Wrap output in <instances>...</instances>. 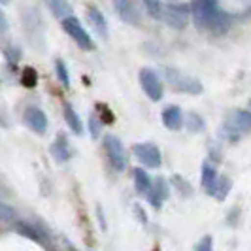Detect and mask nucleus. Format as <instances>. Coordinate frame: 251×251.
Listing matches in <instances>:
<instances>
[{
  "mask_svg": "<svg viewBox=\"0 0 251 251\" xmlns=\"http://www.w3.org/2000/svg\"><path fill=\"white\" fill-rule=\"evenodd\" d=\"M189 12L193 13L195 25L201 30H212L214 34H225L232 25L230 13L219 8V4L214 0H199L193 2Z\"/></svg>",
  "mask_w": 251,
  "mask_h": 251,
  "instance_id": "nucleus-1",
  "label": "nucleus"
},
{
  "mask_svg": "<svg viewBox=\"0 0 251 251\" xmlns=\"http://www.w3.org/2000/svg\"><path fill=\"white\" fill-rule=\"evenodd\" d=\"M163 75L166 83L177 93H185V95H202L204 93V85H202L201 79H197V77L189 74H183L177 68L163 66Z\"/></svg>",
  "mask_w": 251,
  "mask_h": 251,
  "instance_id": "nucleus-2",
  "label": "nucleus"
},
{
  "mask_svg": "<svg viewBox=\"0 0 251 251\" xmlns=\"http://www.w3.org/2000/svg\"><path fill=\"white\" fill-rule=\"evenodd\" d=\"M189 6L183 2H164L163 4V19L170 28L183 30L189 23Z\"/></svg>",
  "mask_w": 251,
  "mask_h": 251,
  "instance_id": "nucleus-3",
  "label": "nucleus"
},
{
  "mask_svg": "<svg viewBox=\"0 0 251 251\" xmlns=\"http://www.w3.org/2000/svg\"><path fill=\"white\" fill-rule=\"evenodd\" d=\"M250 121L251 115L248 110H234L228 115L225 126H223L225 138H228L230 142H236L240 138V134H248L250 132Z\"/></svg>",
  "mask_w": 251,
  "mask_h": 251,
  "instance_id": "nucleus-4",
  "label": "nucleus"
},
{
  "mask_svg": "<svg viewBox=\"0 0 251 251\" xmlns=\"http://www.w3.org/2000/svg\"><path fill=\"white\" fill-rule=\"evenodd\" d=\"M63 28L68 36H72L75 44L81 48V50H93L95 44H93V38L87 32V28L81 25V21L75 17V15H70L63 21Z\"/></svg>",
  "mask_w": 251,
  "mask_h": 251,
  "instance_id": "nucleus-5",
  "label": "nucleus"
},
{
  "mask_svg": "<svg viewBox=\"0 0 251 251\" xmlns=\"http://www.w3.org/2000/svg\"><path fill=\"white\" fill-rule=\"evenodd\" d=\"M104 148H106V155H108L110 164H112L117 172H123L126 168V151L123 148V142L117 138V136L108 134L104 138Z\"/></svg>",
  "mask_w": 251,
  "mask_h": 251,
  "instance_id": "nucleus-6",
  "label": "nucleus"
},
{
  "mask_svg": "<svg viewBox=\"0 0 251 251\" xmlns=\"http://www.w3.org/2000/svg\"><path fill=\"white\" fill-rule=\"evenodd\" d=\"M132 153L142 164H146L148 168H159L163 164V157H161V150L151 144V142H140L132 146Z\"/></svg>",
  "mask_w": 251,
  "mask_h": 251,
  "instance_id": "nucleus-7",
  "label": "nucleus"
},
{
  "mask_svg": "<svg viewBox=\"0 0 251 251\" xmlns=\"http://www.w3.org/2000/svg\"><path fill=\"white\" fill-rule=\"evenodd\" d=\"M140 85H142L144 93H146L153 102L163 100L164 89L155 70H151V68H142V70H140Z\"/></svg>",
  "mask_w": 251,
  "mask_h": 251,
  "instance_id": "nucleus-8",
  "label": "nucleus"
},
{
  "mask_svg": "<svg viewBox=\"0 0 251 251\" xmlns=\"http://www.w3.org/2000/svg\"><path fill=\"white\" fill-rule=\"evenodd\" d=\"M23 121L36 134H44L48 130V115H46L44 110H40L36 106H28L26 108L25 115H23Z\"/></svg>",
  "mask_w": 251,
  "mask_h": 251,
  "instance_id": "nucleus-9",
  "label": "nucleus"
},
{
  "mask_svg": "<svg viewBox=\"0 0 251 251\" xmlns=\"http://www.w3.org/2000/svg\"><path fill=\"white\" fill-rule=\"evenodd\" d=\"M168 195H170V187H168V183L164 181V177H157L155 181H151L150 191H148L144 197L150 201L151 206L161 208V206H163V202L168 199Z\"/></svg>",
  "mask_w": 251,
  "mask_h": 251,
  "instance_id": "nucleus-10",
  "label": "nucleus"
},
{
  "mask_svg": "<svg viewBox=\"0 0 251 251\" xmlns=\"http://www.w3.org/2000/svg\"><path fill=\"white\" fill-rule=\"evenodd\" d=\"M113 8H115V12L119 13V17L125 23H128V25H140L142 17H140L138 12V4L128 2V0H119V2L113 4Z\"/></svg>",
  "mask_w": 251,
  "mask_h": 251,
  "instance_id": "nucleus-11",
  "label": "nucleus"
},
{
  "mask_svg": "<svg viewBox=\"0 0 251 251\" xmlns=\"http://www.w3.org/2000/svg\"><path fill=\"white\" fill-rule=\"evenodd\" d=\"M50 153L57 163H68V161H70V157H72V148H70V142H68V138L64 136L63 132L57 134V138L53 140V144H51V148H50Z\"/></svg>",
  "mask_w": 251,
  "mask_h": 251,
  "instance_id": "nucleus-12",
  "label": "nucleus"
},
{
  "mask_svg": "<svg viewBox=\"0 0 251 251\" xmlns=\"http://www.w3.org/2000/svg\"><path fill=\"white\" fill-rule=\"evenodd\" d=\"M161 119H163V125L170 130H179L183 128V112L181 108L177 106H168L164 108L163 113H161Z\"/></svg>",
  "mask_w": 251,
  "mask_h": 251,
  "instance_id": "nucleus-13",
  "label": "nucleus"
},
{
  "mask_svg": "<svg viewBox=\"0 0 251 251\" xmlns=\"http://www.w3.org/2000/svg\"><path fill=\"white\" fill-rule=\"evenodd\" d=\"M217 181H219V176H217L215 168L212 166V163H208V161H206V163L202 164V170H201L202 189H204L208 195H212V197H214L215 187H217Z\"/></svg>",
  "mask_w": 251,
  "mask_h": 251,
  "instance_id": "nucleus-14",
  "label": "nucleus"
},
{
  "mask_svg": "<svg viewBox=\"0 0 251 251\" xmlns=\"http://www.w3.org/2000/svg\"><path fill=\"white\" fill-rule=\"evenodd\" d=\"M87 17H89V21H91V25H93V28H95L102 38H108V21H106V17L102 15L100 10L95 8V6H89Z\"/></svg>",
  "mask_w": 251,
  "mask_h": 251,
  "instance_id": "nucleus-15",
  "label": "nucleus"
},
{
  "mask_svg": "<svg viewBox=\"0 0 251 251\" xmlns=\"http://www.w3.org/2000/svg\"><path fill=\"white\" fill-rule=\"evenodd\" d=\"M64 119H66V125L72 128L74 134H77V136L83 134V123H81V119H79L77 112L72 108V104H68V102L64 104Z\"/></svg>",
  "mask_w": 251,
  "mask_h": 251,
  "instance_id": "nucleus-16",
  "label": "nucleus"
},
{
  "mask_svg": "<svg viewBox=\"0 0 251 251\" xmlns=\"http://www.w3.org/2000/svg\"><path fill=\"white\" fill-rule=\"evenodd\" d=\"M132 176H134V187H136V191H138L140 195H146L151 187V181H153L150 177V174L144 168H134L132 170Z\"/></svg>",
  "mask_w": 251,
  "mask_h": 251,
  "instance_id": "nucleus-17",
  "label": "nucleus"
},
{
  "mask_svg": "<svg viewBox=\"0 0 251 251\" xmlns=\"http://www.w3.org/2000/svg\"><path fill=\"white\" fill-rule=\"evenodd\" d=\"M48 8H50V12L53 13L57 19H61V21H64L66 17L72 15V4L63 2V0H51V2H48Z\"/></svg>",
  "mask_w": 251,
  "mask_h": 251,
  "instance_id": "nucleus-18",
  "label": "nucleus"
},
{
  "mask_svg": "<svg viewBox=\"0 0 251 251\" xmlns=\"http://www.w3.org/2000/svg\"><path fill=\"white\" fill-rule=\"evenodd\" d=\"M142 6L146 8V12L151 19H157L161 21L163 19V2H157V0H148V2H142Z\"/></svg>",
  "mask_w": 251,
  "mask_h": 251,
  "instance_id": "nucleus-19",
  "label": "nucleus"
},
{
  "mask_svg": "<svg viewBox=\"0 0 251 251\" xmlns=\"http://www.w3.org/2000/svg\"><path fill=\"white\" fill-rule=\"evenodd\" d=\"M187 123V128L191 132H201L204 128V119L199 113H189L187 117H183V125Z\"/></svg>",
  "mask_w": 251,
  "mask_h": 251,
  "instance_id": "nucleus-20",
  "label": "nucleus"
},
{
  "mask_svg": "<svg viewBox=\"0 0 251 251\" xmlns=\"http://www.w3.org/2000/svg\"><path fill=\"white\" fill-rule=\"evenodd\" d=\"M230 187H232V183H230V179H228V177H219L214 197L217 199V201H225L226 195H228V191H230Z\"/></svg>",
  "mask_w": 251,
  "mask_h": 251,
  "instance_id": "nucleus-21",
  "label": "nucleus"
},
{
  "mask_svg": "<svg viewBox=\"0 0 251 251\" xmlns=\"http://www.w3.org/2000/svg\"><path fill=\"white\" fill-rule=\"evenodd\" d=\"M55 72H57V77L61 79V83H63L64 87H70V74H68L66 64H64L61 59L55 61Z\"/></svg>",
  "mask_w": 251,
  "mask_h": 251,
  "instance_id": "nucleus-22",
  "label": "nucleus"
},
{
  "mask_svg": "<svg viewBox=\"0 0 251 251\" xmlns=\"http://www.w3.org/2000/svg\"><path fill=\"white\" fill-rule=\"evenodd\" d=\"M172 185L183 195V197H191L193 195V187L189 185V181L185 179V177H181V176H174L172 177Z\"/></svg>",
  "mask_w": 251,
  "mask_h": 251,
  "instance_id": "nucleus-23",
  "label": "nucleus"
},
{
  "mask_svg": "<svg viewBox=\"0 0 251 251\" xmlns=\"http://www.w3.org/2000/svg\"><path fill=\"white\" fill-rule=\"evenodd\" d=\"M21 81H23V85H25V87H36V83H38L36 70H34V68H26L25 72H23Z\"/></svg>",
  "mask_w": 251,
  "mask_h": 251,
  "instance_id": "nucleus-24",
  "label": "nucleus"
},
{
  "mask_svg": "<svg viewBox=\"0 0 251 251\" xmlns=\"http://www.w3.org/2000/svg\"><path fill=\"white\" fill-rule=\"evenodd\" d=\"M13 217H15V212H13L12 206L0 204V221H2V223H12Z\"/></svg>",
  "mask_w": 251,
  "mask_h": 251,
  "instance_id": "nucleus-25",
  "label": "nucleus"
},
{
  "mask_svg": "<svg viewBox=\"0 0 251 251\" xmlns=\"http://www.w3.org/2000/svg\"><path fill=\"white\" fill-rule=\"evenodd\" d=\"M195 251H214V240H212V236H204L195 246Z\"/></svg>",
  "mask_w": 251,
  "mask_h": 251,
  "instance_id": "nucleus-26",
  "label": "nucleus"
},
{
  "mask_svg": "<svg viewBox=\"0 0 251 251\" xmlns=\"http://www.w3.org/2000/svg\"><path fill=\"white\" fill-rule=\"evenodd\" d=\"M89 126H91V134H93V138H99V136H100V128H99L97 117H91V119H89Z\"/></svg>",
  "mask_w": 251,
  "mask_h": 251,
  "instance_id": "nucleus-27",
  "label": "nucleus"
},
{
  "mask_svg": "<svg viewBox=\"0 0 251 251\" xmlns=\"http://www.w3.org/2000/svg\"><path fill=\"white\" fill-rule=\"evenodd\" d=\"M8 30V21H6V15L0 10V34H4Z\"/></svg>",
  "mask_w": 251,
  "mask_h": 251,
  "instance_id": "nucleus-28",
  "label": "nucleus"
},
{
  "mask_svg": "<svg viewBox=\"0 0 251 251\" xmlns=\"http://www.w3.org/2000/svg\"><path fill=\"white\" fill-rule=\"evenodd\" d=\"M97 214H99V221H100V226H102V228H106V219H104V214H102L100 206L97 208Z\"/></svg>",
  "mask_w": 251,
  "mask_h": 251,
  "instance_id": "nucleus-29",
  "label": "nucleus"
}]
</instances>
